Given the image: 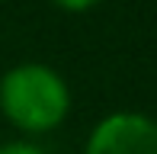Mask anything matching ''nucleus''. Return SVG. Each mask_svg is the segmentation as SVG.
Wrapping results in <instances>:
<instances>
[{"mask_svg":"<svg viewBox=\"0 0 157 154\" xmlns=\"http://www.w3.org/2000/svg\"><path fill=\"white\" fill-rule=\"evenodd\" d=\"M71 87L58 67L19 61L0 74V116L23 135H48L71 116Z\"/></svg>","mask_w":157,"mask_h":154,"instance_id":"obj_1","label":"nucleus"},{"mask_svg":"<svg viewBox=\"0 0 157 154\" xmlns=\"http://www.w3.org/2000/svg\"><path fill=\"white\" fill-rule=\"evenodd\" d=\"M83 154H157V119L138 109H116L96 119Z\"/></svg>","mask_w":157,"mask_h":154,"instance_id":"obj_2","label":"nucleus"},{"mask_svg":"<svg viewBox=\"0 0 157 154\" xmlns=\"http://www.w3.org/2000/svg\"><path fill=\"white\" fill-rule=\"evenodd\" d=\"M48 3L55 10H61V13H90L99 3H106V0H48Z\"/></svg>","mask_w":157,"mask_h":154,"instance_id":"obj_3","label":"nucleus"},{"mask_svg":"<svg viewBox=\"0 0 157 154\" xmlns=\"http://www.w3.org/2000/svg\"><path fill=\"white\" fill-rule=\"evenodd\" d=\"M0 154H45L35 141H26V138H13V141L0 144Z\"/></svg>","mask_w":157,"mask_h":154,"instance_id":"obj_4","label":"nucleus"}]
</instances>
